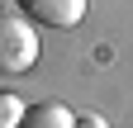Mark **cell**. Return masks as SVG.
<instances>
[{"mask_svg":"<svg viewBox=\"0 0 133 128\" xmlns=\"http://www.w3.org/2000/svg\"><path fill=\"white\" fill-rule=\"evenodd\" d=\"M19 10L43 29H76L86 19V0H19Z\"/></svg>","mask_w":133,"mask_h":128,"instance_id":"2","label":"cell"},{"mask_svg":"<svg viewBox=\"0 0 133 128\" xmlns=\"http://www.w3.org/2000/svg\"><path fill=\"white\" fill-rule=\"evenodd\" d=\"M76 128H109L100 114H76Z\"/></svg>","mask_w":133,"mask_h":128,"instance_id":"5","label":"cell"},{"mask_svg":"<svg viewBox=\"0 0 133 128\" xmlns=\"http://www.w3.org/2000/svg\"><path fill=\"white\" fill-rule=\"evenodd\" d=\"M24 114H29V109H24L19 95L0 90V128H19V123H24Z\"/></svg>","mask_w":133,"mask_h":128,"instance_id":"4","label":"cell"},{"mask_svg":"<svg viewBox=\"0 0 133 128\" xmlns=\"http://www.w3.org/2000/svg\"><path fill=\"white\" fill-rule=\"evenodd\" d=\"M19 128H76V114L66 104H57V100H43V104H29Z\"/></svg>","mask_w":133,"mask_h":128,"instance_id":"3","label":"cell"},{"mask_svg":"<svg viewBox=\"0 0 133 128\" xmlns=\"http://www.w3.org/2000/svg\"><path fill=\"white\" fill-rule=\"evenodd\" d=\"M0 14H5V0H0Z\"/></svg>","mask_w":133,"mask_h":128,"instance_id":"6","label":"cell"},{"mask_svg":"<svg viewBox=\"0 0 133 128\" xmlns=\"http://www.w3.org/2000/svg\"><path fill=\"white\" fill-rule=\"evenodd\" d=\"M38 62V29L29 14H0V71L24 76Z\"/></svg>","mask_w":133,"mask_h":128,"instance_id":"1","label":"cell"}]
</instances>
